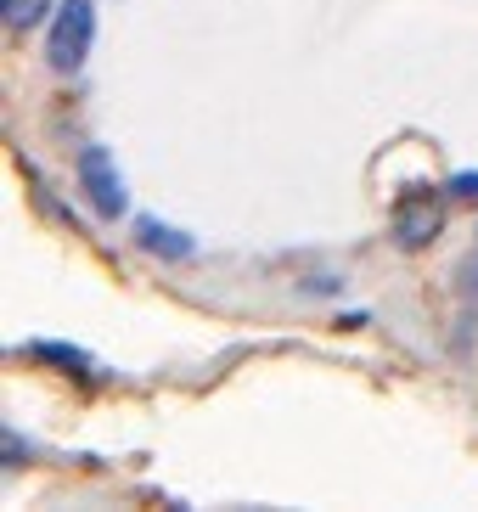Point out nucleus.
<instances>
[{
    "mask_svg": "<svg viewBox=\"0 0 478 512\" xmlns=\"http://www.w3.org/2000/svg\"><path fill=\"white\" fill-rule=\"evenodd\" d=\"M445 231V203L428 197V186H411V192L394 203V242H400L405 254H417L428 242Z\"/></svg>",
    "mask_w": 478,
    "mask_h": 512,
    "instance_id": "7ed1b4c3",
    "label": "nucleus"
},
{
    "mask_svg": "<svg viewBox=\"0 0 478 512\" xmlns=\"http://www.w3.org/2000/svg\"><path fill=\"white\" fill-rule=\"evenodd\" d=\"M23 456H29L23 434H17V428H6V467H23Z\"/></svg>",
    "mask_w": 478,
    "mask_h": 512,
    "instance_id": "6e6552de",
    "label": "nucleus"
},
{
    "mask_svg": "<svg viewBox=\"0 0 478 512\" xmlns=\"http://www.w3.org/2000/svg\"><path fill=\"white\" fill-rule=\"evenodd\" d=\"M135 248H147V254H158V259H192L197 254V242L186 237V231L164 226V220H152V214L135 220Z\"/></svg>",
    "mask_w": 478,
    "mask_h": 512,
    "instance_id": "20e7f679",
    "label": "nucleus"
},
{
    "mask_svg": "<svg viewBox=\"0 0 478 512\" xmlns=\"http://www.w3.org/2000/svg\"><path fill=\"white\" fill-rule=\"evenodd\" d=\"M79 197L90 203V214L96 220H124V203H130V192H124V175L119 164H113V152L102 147V141H90V147H79Z\"/></svg>",
    "mask_w": 478,
    "mask_h": 512,
    "instance_id": "f03ea898",
    "label": "nucleus"
},
{
    "mask_svg": "<svg viewBox=\"0 0 478 512\" xmlns=\"http://www.w3.org/2000/svg\"><path fill=\"white\" fill-rule=\"evenodd\" d=\"M45 12H51V0H0V17L12 34H29L34 23H45Z\"/></svg>",
    "mask_w": 478,
    "mask_h": 512,
    "instance_id": "423d86ee",
    "label": "nucleus"
},
{
    "mask_svg": "<svg viewBox=\"0 0 478 512\" xmlns=\"http://www.w3.org/2000/svg\"><path fill=\"white\" fill-rule=\"evenodd\" d=\"M450 197H462V203H478V169L456 175V181H450Z\"/></svg>",
    "mask_w": 478,
    "mask_h": 512,
    "instance_id": "0eeeda50",
    "label": "nucleus"
},
{
    "mask_svg": "<svg viewBox=\"0 0 478 512\" xmlns=\"http://www.w3.org/2000/svg\"><path fill=\"white\" fill-rule=\"evenodd\" d=\"M90 46H96V0H62L57 17H51V34H45L51 74H79Z\"/></svg>",
    "mask_w": 478,
    "mask_h": 512,
    "instance_id": "f257e3e1",
    "label": "nucleus"
},
{
    "mask_svg": "<svg viewBox=\"0 0 478 512\" xmlns=\"http://www.w3.org/2000/svg\"><path fill=\"white\" fill-rule=\"evenodd\" d=\"M23 355L45 361V366H62V377H96V361L74 344H23Z\"/></svg>",
    "mask_w": 478,
    "mask_h": 512,
    "instance_id": "39448f33",
    "label": "nucleus"
}]
</instances>
